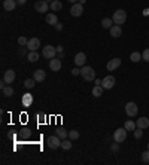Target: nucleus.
<instances>
[{
	"instance_id": "f257e3e1",
	"label": "nucleus",
	"mask_w": 149,
	"mask_h": 165,
	"mask_svg": "<svg viewBox=\"0 0 149 165\" xmlns=\"http://www.w3.org/2000/svg\"><path fill=\"white\" fill-rule=\"evenodd\" d=\"M80 76L84 77L87 82H92V80H95V72H94L92 67L84 66L80 67Z\"/></svg>"
},
{
	"instance_id": "f03ea898",
	"label": "nucleus",
	"mask_w": 149,
	"mask_h": 165,
	"mask_svg": "<svg viewBox=\"0 0 149 165\" xmlns=\"http://www.w3.org/2000/svg\"><path fill=\"white\" fill-rule=\"evenodd\" d=\"M112 20H114V24H116V25L124 24V22L127 21V12L124 11V9H118V11H115Z\"/></svg>"
},
{
	"instance_id": "7ed1b4c3",
	"label": "nucleus",
	"mask_w": 149,
	"mask_h": 165,
	"mask_svg": "<svg viewBox=\"0 0 149 165\" xmlns=\"http://www.w3.org/2000/svg\"><path fill=\"white\" fill-rule=\"evenodd\" d=\"M46 143H48V147H49V149H54V150H55V149H58V147H61V138L55 134V135L48 137Z\"/></svg>"
},
{
	"instance_id": "20e7f679",
	"label": "nucleus",
	"mask_w": 149,
	"mask_h": 165,
	"mask_svg": "<svg viewBox=\"0 0 149 165\" xmlns=\"http://www.w3.org/2000/svg\"><path fill=\"white\" fill-rule=\"evenodd\" d=\"M125 113H127V116H130V118L137 116V113H139L137 104H136V103H133V101L127 103V104H125Z\"/></svg>"
},
{
	"instance_id": "39448f33",
	"label": "nucleus",
	"mask_w": 149,
	"mask_h": 165,
	"mask_svg": "<svg viewBox=\"0 0 149 165\" xmlns=\"http://www.w3.org/2000/svg\"><path fill=\"white\" fill-rule=\"evenodd\" d=\"M125 138H127V130L125 128H118V130L114 132L115 143H122V141H125Z\"/></svg>"
},
{
	"instance_id": "423d86ee",
	"label": "nucleus",
	"mask_w": 149,
	"mask_h": 165,
	"mask_svg": "<svg viewBox=\"0 0 149 165\" xmlns=\"http://www.w3.org/2000/svg\"><path fill=\"white\" fill-rule=\"evenodd\" d=\"M43 57L48 58V60H52V58H55V55H57V49L52 46V45H46L45 48H43Z\"/></svg>"
},
{
	"instance_id": "0eeeda50",
	"label": "nucleus",
	"mask_w": 149,
	"mask_h": 165,
	"mask_svg": "<svg viewBox=\"0 0 149 165\" xmlns=\"http://www.w3.org/2000/svg\"><path fill=\"white\" fill-rule=\"evenodd\" d=\"M49 8H51V6H48V2H46V0H39V2H36L35 3V11L39 12V13H45V12H48Z\"/></svg>"
},
{
	"instance_id": "6e6552de",
	"label": "nucleus",
	"mask_w": 149,
	"mask_h": 165,
	"mask_svg": "<svg viewBox=\"0 0 149 165\" xmlns=\"http://www.w3.org/2000/svg\"><path fill=\"white\" fill-rule=\"evenodd\" d=\"M115 83H116V80H115L114 76H106L102 80V86H103L104 89H112L115 86Z\"/></svg>"
},
{
	"instance_id": "1a4fd4ad",
	"label": "nucleus",
	"mask_w": 149,
	"mask_h": 165,
	"mask_svg": "<svg viewBox=\"0 0 149 165\" xmlns=\"http://www.w3.org/2000/svg\"><path fill=\"white\" fill-rule=\"evenodd\" d=\"M82 13H84V6H82L80 3H75V5L70 8V15H72V16H76V18H78Z\"/></svg>"
},
{
	"instance_id": "9d476101",
	"label": "nucleus",
	"mask_w": 149,
	"mask_h": 165,
	"mask_svg": "<svg viewBox=\"0 0 149 165\" xmlns=\"http://www.w3.org/2000/svg\"><path fill=\"white\" fill-rule=\"evenodd\" d=\"M28 51H37L40 48V40L37 37H33V39H28V43L25 45Z\"/></svg>"
},
{
	"instance_id": "9b49d317",
	"label": "nucleus",
	"mask_w": 149,
	"mask_h": 165,
	"mask_svg": "<svg viewBox=\"0 0 149 165\" xmlns=\"http://www.w3.org/2000/svg\"><path fill=\"white\" fill-rule=\"evenodd\" d=\"M119 66H121V58H114V60H110V61L106 64V68H107L109 72H115Z\"/></svg>"
},
{
	"instance_id": "f8f14e48",
	"label": "nucleus",
	"mask_w": 149,
	"mask_h": 165,
	"mask_svg": "<svg viewBox=\"0 0 149 165\" xmlns=\"http://www.w3.org/2000/svg\"><path fill=\"white\" fill-rule=\"evenodd\" d=\"M49 68H51L52 72H58V70L61 68V60H60L58 57L49 60Z\"/></svg>"
},
{
	"instance_id": "ddd939ff",
	"label": "nucleus",
	"mask_w": 149,
	"mask_h": 165,
	"mask_svg": "<svg viewBox=\"0 0 149 165\" xmlns=\"http://www.w3.org/2000/svg\"><path fill=\"white\" fill-rule=\"evenodd\" d=\"M85 63H87V55L84 54V52L76 54V57H75V64H76L78 67H84L85 66Z\"/></svg>"
},
{
	"instance_id": "4468645a",
	"label": "nucleus",
	"mask_w": 149,
	"mask_h": 165,
	"mask_svg": "<svg viewBox=\"0 0 149 165\" xmlns=\"http://www.w3.org/2000/svg\"><path fill=\"white\" fill-rule=\"evenodd\" d=\"M18 3H17V0H5L3 2V9L8 12H11L15 9V6H17Z\"/></svg>"
},
{
	"instance_id": "2eb2a0df",
	"label": "nucleus",
	"mask_w": 149,
	"mask_h": 165,
	"mask_svg": "<svg viewBox=\"0 0 149 165\" xmlns=\"http://www.w3.org/2000/svg\"><path fill=\"white\" fill-rule=\"evenodd\" d=\"M3 80H5L6 83H12V82L15 80V72L11 70V68L6 70V72H5V76H3Z\"/></svg>"
},
{
	"instance_id": "dca6fc26",
	"label": "nucleus",
	"mask_w": 149,
	"mask_h": 165,
	"mask_svg": "<svg viewBox=\"0 0 149 165\" xmlns=\"http://www.w3.org/2000/svg\"><path fill=\"white\" fill-rule=\"evenodd\" d=\"M45 77H46V73H45V70H36L35 72V75H33V79H35L36 82H43L45 80Z\"/></svg>"
},
{
	"instance_id": "f3484780",
	"label": "nucleus",
	"mask_w": 149,
	"mask_h": 165,
	"mask_svg": "<svg viewBox=\"0 0 149 165\" xmlns=\"http://www.w3.org/2000/svg\"><path fill=\"white\" fill-rule=\"evenodd\" d=\"M136 125H137V128H142V130H145V128H148L149 127V119L148 118H139L137 121H136Z\"/></svg>"
},
{
	"instance_id": "a211bd4d",
	"label": "nucleus",
	"mask_w": 149,
	"mask_h": 165,
	"mask_svg": "<svg viewBox=\"0 0 149 165\" xmlns=\"http://www.w3.org/2000/svg\"><path fill=\"white\" fill-rule=\"evenodd\" d=\"M109 31H110V36L116 39V37H119V36L122 34V28H121V25H116V24H115V25L112 27V28H110V30H109Z\"/></svg>"
},
{
	"instance_id": "6ab92c4d",
	"label": "nucleus",
	"mask_w": 149,
	"mask_h": 165,
	"mask_svg": "<svg viewBox=\"0 0 149 165\" xmlns=\"http://www.w3.org/2000/svg\"><path fill=\"white\" fill-rule=\"evenodd\" d=\"M45 20L48 24H51V25H55V24H58V18L55 13H46Z\"/></svg>"
},
{
	"instance_id": "aec40b11",
	"label": "nucleus",
	"mask_w": 149,
	"mask_h": 165,
	"mask_svg": "<svg viewBox=\"0 0 149 165\" xmlns=\"http://www.w3.org/2000/svg\"><path fill=\"white\" fill-rule=\"evenodd\" d=\"M102 27H103V28H107V30H110V28L114 27V20H112V18H104L103 21H102Z\"/></svg>"
},
{
	"instance_id": "412c9836",
	"label": "nucleus",
	"mask_w": 149,
	"mask_h": 165,
	"mask_svg": "<svg viewBox=\"0 0 149 165\" xmlns=\"http://www.w3.org/2000/svg\"><path fill=\"white\" fill-rule=\"evenodd\" d=\"M27 58H28L30 63H37V61H39V54H37V51H30V54L27 55Z\"/></svg>"
},
{
	"instance_id": "4be33fe9",
	"label": "nucleus",
	"mask_w": 149,
	"mask_h": 165,
	"mask_svg": "<svg viewBox=\"0 0 149 165\" xmlns=\"http://www.w3.org/2000/svg\"><path fill=\"white\" fill-rule=\"evenodd\" d=\"M103 86L102 85H95L94 88H92V95L94 97H102V94H103Z\"/></svg>"
},
{
	"instance_id": "5701e85b",
	"label": "nucleus",
	"mask_w": 149,
	"mask_h": 165,
	"mask_svg": "<svg viewBox=\"0 0 149 165\" xmlns=\"http://www.w3.org/2000/svg\"><path fill=\"white\" fill-rule=\"evenodd\" d=\"M61 8H63V3H61L60 0H54V2L51 3V9H52L54 12L61 11Z\"/></svg>"
},
{
	"instance_id": "b1692460",
	"label": "nucleus",
	"mask_w": 149,
	"mask_h": 165,
	"mask_svg": "<svg viewBox=\"0 0 149 165\" xmlns=\"http://www.w3.org/2000/svg\"><path fill=\"white\" fill-rule=\"evenodd\" d=\"M136 127H137V125H136V122L130 121V119H128V121L125 122V125H124V128H125L127 131H134V130H136Z\"/></svg>"
},
{
	"instance_id": "393cba45",
	"label": "nucleus",
	"mask_w": 149,
	"mask_h": 165,
	"mask_svg": "<svg viewBox=\"0 0 149 165\" xmlns=\"http://www.w3.org/2000/svg\"><path fill=\"white\" fill-rule=\"evenodd\" d=\"M61 149H64V150H70L72 149V143H70V138H63L61 140Z\"/></svg>"
},
{
	"instance_id": "a878e982",
	"label": "nucleus",
	"mask_w": 149,
	"mask_h": 165,
	"mask_svg": "<svg viewBox=\"0 0 149 165\" xmlns=\"http://www.w3.org/2000/svg\"><path fill=\"white\" fill-rule=\"evenodd\" d=\"M57 135L61 138V140H63V138H67V137H69V131H66L64 128H58V130H57Z\"/></svg>"
},
{
	"instance_id": "bb28decb",
	"label": "nucleus",
	"mask_w": 149,
	"mask_h": 165,
	"mask_svg": "<svg viewBox=\"0 0 149 165\" xmlns=\"http://www.w3.org/2000/svg\"><path fill=\"white\" fill-rule=\"evenodd\" d=\"M130 60H131L133 63H139V61L142 60V54H140V52H131V55H130Z\"/></svg>"
},
{
	"instance_id": "cd10ccee",
	"label": "nucleus",
	"mask_w": 149,
	"mask_h": 165,
	"mask_svg": "<svg viewBox=\"0 0 149 165\" xmlns=\"http://www.w3.org/2000/svg\"><path fill=\"white\" fill-rule=\"evenodd\" d=\"M2 91H3V95H6V97H12L13 95V88L12 86H5Z\"/></svg>"
},
{
	"instance_id": "c85d7f7f",
	"label": "nucleus",
	"mask_w": 149,
	"mask_h": 165,
	"mask_svg": "<svg viewBox=\"0 0 149 165\" xmlns=\"http://www.w3.org/2000/svg\"><path fill=\"white\" fill-rule=\"evenodd\" d=\"M35 82H36L35 79H25V80H24V86L27 89H32L35 86Z\"/></svg>"
},
{
	"instance_id": "c756f323",
	"label": "nucleus",
	"mask_w": 149,
	"mask_h": 165,
	"mask_svg": "<svg viewBox=\"0 0 149 165\" xmlns=\"http://www.w3.org/2000/svg\"><path fill=\"white\" fill-rule=\"evenodd\" d=\"M69 138L70 140H78V138H79V131H76V130L69 131Z\"/></svg>"
},
{
	"instance_id": "7c9ffc66",
	"label": "nucleus",
	"mask_w": 149,
	"mask_h": 165,
	"mask_svg": "<svg viewBox=\"0 0 149 165\" xmlns=\"http://www.w3.org/2000/svg\"><path fill=\"white\" fill-rule=\"evenodd\" d=\"M142 161H143L145 164H149V149L142 153Z\"/></svg>"
},
{
	"instance_id": "2f4dec72",
	"label": "nucleus",
	"mask_w": 149,
	"mask_h": 165,
	"mask_svg": "<svg viewBox=\"0 0 149 165\" xmlns=\"http://www.w3.org/2000/svg\"><path fill=\"white\" fill-rule=\"evenodd\" d=\"M142 60L146 61V63H149V48L148 49H145V51L142 52Z\"/></svg>"
},
{
	"instance_id": "473e14b6",
	"label": "nucleus",
	"mask_w": 149,
	"mask_h": 165,
	"mask_svg": "<svg viewBox=\"0 0 149 165\" xmlns=\"http://www.w3.org/2000/svg\"><path fill=\"white\" fill-rule=\"evenodd\" d=\"M18 43H20V46L27 45V43H28V39H27V37H24V36H20V37H18Z\"/></svg>"
},
{
	"instance_id": "72a5a7b5",
	"label": "nucleus",
	"mask_w": 149,
	"mask_h": 165,
	"mask_svg": "<svg viewBox=\"0 0 149 165\" xmlns=\"http://www.w3.org/2000/svg\"><path fill=\"white\" fill-rule=\"evenodd\" d=\"M142 135H143V131H142V128H137V130H134V137H136V138H142Z\"/></svg>"
},
{
	"instance_id": "f704fd0d",
	"label": "nucleus",
	"mask_w": 149,
	"mask_h": 165,
	"mask_svg": "<svg viewBox=\"0 0 149 165\" xmlns=\"http://www.w3.org/2000/svg\"><path fill=\"white\" fill-rule=\"evenodd\" d=\"M72 75H73V76H78V75H80V68H78V67H76V68H73V70H72Z\"/></svg>"
},
{
	"instance_id": "c9c22d12",
	"label": "nucleus",
	"mask_w": 149,
	"mask_h": 165,
	"mask_svg": "<svg viewBox=\"0 0 149 165\" xmlns=\"http://www.w3.org/2000/svg\"><path fill=\"white\" fill-rule=\"evenodd\" d=\"M55 28H57L58 31H61V30H63V25H61V24H55Z\"/></svg>"
},
{
	"instance_id": "e433bc0d",
	"label": "nucleus",
	"mask_w": 149,
	"mask_h": 165,
	"mask_svg": "<svg viewBox=\"0 0 149 165\" xmlns=\"http://www.w3.org/2000/svg\"><path fill=\"white\" fill-rule=\"evenodd\" d=\"M112 150H119V146H118V143L112 144Z\"/></svg>"
},
{
	"instance_id": "4c0bfd02",
	"label": "nucleus",
	"mask_w": 149,
	"mask_h": 165,
	"mask_svg": "<svg viewBox=\"0 0 149 165\" xmlns=\"http://www.w3.org/2000/svg\"><path fill=\"white\" fill-rule=\"evenodd\" d=\"M17 3H18V5H25L27 0H17Z\"/></svg>"
},
{
	"instance_id": "58836bf2",
	"label": "nucleus",
	"mask_w": 149,
	"mask_h": 165,
	"mask_svg": "<svg viewBox=\"0 0 149 165\" xmlns=\"http://www.w3.org/2000/svg\"><path fill=\"white\" fill-rule=\"evenodd\" d=\"M24 54H25V48H21V49H20V55L23 57Z\"/></svg>"
},
{
	"instance_id": "ea45409f",
	"label": "nucleus",
	"mask_w": 149,
	"mask_h": 165,
	"mask_svg": "<svg viewBox=\"0 0 149 165\" xmlns=\"http://www.w3.org/2000/svg\"><path fill=\"white\" fill-rule=\"evenodd\" d=\"M94 82H95V85H102V80H100V79H95Z\"/></svg>"
},
{
	"instance_id": "a19ab883",
	"label": "nucleus",
	"mask_w": 149,
	"mask_h": 165,
	"mask_svg": "<svg viewBox=\"0 0 149 165\" xmlns=\"http://www.w3.org/2000/svg\"><path fill=\"white\" fill-rule=\"evenodd\" d=\"M70 3H72V5H75V3H78V0H69Z\"/></svg>"
},
{
	"instance_id": "79ce46f5",
	"label": "nucleus",
	"mask_w": 149,
	"mask_h": 165,
	"mask_svg": "<svg viewBox=\"0 0 149 165\" xmlns=\"http://www.w3.org/2000/svg\"><path fill=\"white\" fill-rule=\"evenodd\" d=\"M85 2H87V0H79V3H80V5H84Z\"/></svg>"
},
{
	"instance_id": "37998d69",
	"label": "nucleus",
	"mask_w": 149,
	"mask_h": 165,
	"mask_svg": "<svg viewBox=\"0 0 149 165\" xmlns=\"http://www.w3.org/2000/svg\"><path fill=\"white\" fill-rule=\"evenodd\" d=\"M46 2H48V3H52V2H54V0H46Z\"/></svg>"
},
{
	"instance_id": "c03bdc74",
	"label": "nucleus",
	"mask_w": 149,
	"mask_h": 165,
	"mask_svg": "<svg viewBox=\"0 0 149 165\" xmlns=\"http://www.w3.org/2000/svg\"><path fill=\"white\" fill-rule=\"evenodd\" d=\"M148 149H149V143H148Z\"/></svg>"
}]
</instances>
